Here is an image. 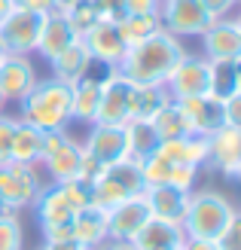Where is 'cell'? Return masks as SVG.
I'll return each mask as SVG.
<instances>
[{
  "label": "cell",
  "instance_id": "6da1fadb",
  "mask_svg": "<svg viewBox=\"0 0 241 250\" xmlns=\"http://www.w3.org/2000/svg\"><path fill=\"white\" fill-rule=\"evenodd\" d=\"M183 40H177L168 31H156L153 37L125 49L122 61L116 64V73H122L134 85H165L168 73L183 58Z\"/></svg>",
  "mask_w": 241,
  "mask_h": 250
},
{
  "label": "cell",
  "instance_id": "7a4b0ae2",
  "mask_svg": "<svg viewBox=\"0 0 241 250\" xmlns=\"http://www.w3.org/2000/svg\"><path fill=\"white\" fill-rule=\"evenodd\" d=\"M19 119L37 125L40 131H58L73 122V85L55 77L40 80L19 101Z\"/></svg>",
  "mask_w": 241,
  "mask_h": 250
},
{
  "label": "cell",
  "instance_id": "3957f363",
  "mask_svg": "<svg viewBox=\"0 0 241 250\" xmlns=\"http://www.w3.org/2000/svg\"><path fill=\"white\" fill-rule=\"evenodd\" d=\"M235 217V205L217 189H198L189 192L186 214L180 226L186 238H205V241H223V235L229 232Z\"/></svg>",
  "mask_w": 241,
  "mask_h": 250
},
{
  "label": "cell",
  "instance_id": "277c9868",
  "mask_svg": "<svg viewBox=\"0 0 241 250\" xmlns=\"http://www.w3.org/2000/svg\"><path fill=\"white\" fill-rule=\"evenodd\" d=\"M43 168L49 171L52 183H67V180H80V168H83V144L73 141L67 128L58 131H46L43 137Z\"/></svg>",
  "mask_w": 241,
  "mask_h": 250
},
{
  "label": "cell",
  "instance_id": "5b68a950",
  "mask_svg": "<svg viewBox=\"0 0 241 250\" xmlns=\"http://www.w3.org/2000/svg\"><path fill=\"white\" fill-rule=\"evenodd\" d=\"M165 95L171 101H189V98H205L211 95V67L205 55L183 52V58L174 64V70L165 80Z\"/></svg>",
  "mask_w": 241,
  "mask_h": 250
},
{
  "label": "cell",
  "instance_id": "8992f818",
  "mask_svg": "<svg viewBox=\"0 0 241 250\" xmlns=\"http://www.w3.org/2000/svg\"><path fill=\"white\" fill-rule=\"evenodd\" d=\"M159 21H162V31L174 34L177 40H183V37H201L214 24L208 9L201 6V0H162Z\"/></svg>",
  "mask_w": 241,
  "mask_h": 250
},
{
  "label": "cell",
  "instance_id": "52a82bcc",
  "mask_svg": "<svg viewBox=\"0 0 241 250\" xmlns=\"http://www.w3.org/2000/svg\"><path fill=\"white\" fill-rule=\"evenodd\" d=\"M80 40L86 43L92 61H98V64H107V67H113V70H116V64H119L122 55H125V49H129L113 16H101L95 24H88V28L80 34Z\"/></svg>",
  "mask_w": 241,
  "mask_h": 250
},
{
  "label": "cell",
  "instance_id": "ba28073f",
  "mask_svg": "<svg viewBox=\"0 0 241 250\" xmlns=\"http://www.w3.org/2000/svg\"><path fill=\"white\" fill-rule=\"evenodd\" d=\"M40 24H43V16L16 6L3 21H0V43H3V52H9V55H34L37 37H40Z\"/></svg>",
  "mask_w": 241,
  "mask_h": 250
},
{
  "label": "cell",
  "instance_id": "9c48e42d",
  "mask_svg": "<svg viewBox=\"0 0 241 250\" xmlns=\"http://www.w3.org/2000/svg\"><path fill=\"white\" fill-rule=\"evenodd\" d=\"M131 89H134L131 80L110 70L104 83H101V104H98L95 122L98 125H125L129 122L131 119Z\"/></svg>",
  "mask_w": 241,
  "mask_h": 250
},
{
  "label": "cell",
  "instance_id": "30bf717a",
  "mask_svg": "<svg viewBox=\"0 0 241 250\" xmlns=\"http://www.w3.org/2000/svg\"><path fill=\"white\" fill-rule=\"evenodd\" d=\"M40 177H37L34 165H19V162H6L0 165V195L16 208V210H24L37 202L40 195Z\"/></svg>",
  "mask_w": 241,
  "mask_h": 250
},
{
  "label": "cell",
  "instance_id": "8fae6325",
  "mask_svg": "<svg viewBox=\"0 0 241 250\" xmlns=\"http://www.w3.org/2000/svg\"><path fill=\"white\" fill-rule=\"evenodd\" d=\"M83 149L101 165H116V162L129 159V141H125V125H88V134L83 141Z\"/></svg>",
  "mask_w": 241,
  "mask_h": 250
},
{
  "label": "cell",
  "instance_id": "7c38bea8",
  "mask_svg": "<svg viewBox=\"0 0 241 250\" xmlns=\"http://www.w3.org/2000/svg\"><path fill=\"white\" fill-rule=\"evenodd\" d=\"M150 217H153V214H150V208H147L144 192H141V195L122 198L119 205H113V208L107 210V238L131 241Z\"/></svg>",
  "mask_w": 241,
  "mask_h": 250
},
{
  "label": "cell",
  "instance_id": "4fadbf2b",
  "mask_svg": "<svg viewBox=\"0 0 241 250\" xmlns=\"http://www.w3.org/2000/svg\"><path fill=\"white\" fill-rule=\"evenodd\" d=\"M40 83L37 67L31 55H3L0 58V92H3L6 104H19L34 85Z\"/></svg>",
  "mask_w": 241,
  "mask_h": 250
},
{
  "label": "cell",
  "instance_id": "5bb4252c",
  "mask_svg": "<svg viewBox=\"0 0 241 250\" xmlns=\"http://www.w3.org/2000/svg\"><path fill=\"white\" fill-rule=\"evenodd\" d=\"M198 40H201V55L208 61H241V34L232 16L217 19Z\"/></svg>",
  "mask_w": 241,
  "mask_h": 250
},
{
  "label": "cell",
  "instance_id": "9a60e30c",
  "mask_svg": "<svg viewBox=\"0 0 241 250\" xmlns=\"http://www.w3.org/2000/svg\"><path fill=\"white\" fill-rule=\"evenodd\" d=\"M73 40H80V31L70 24V19L65 16V12L55 9V12H49V16H43L40 37H37V49H34V52L40 58H46V61H52L61 49H67Z\"/></svg>",
  "mask_w": 241,
  "mask_h": 250
},
{
  "label": "cell",
  "instance_id": "2e32d148",
  "mask_svg": "<svg viewBox=\"0 0 241 250\" xmlns=\"http://www.w3.org/2000/svg\"><path fill=\"white\" fill-rule=\"evenodd\" d=\"M180 104V113L189 125V131L211 137L214 131H220L226 125V113H223V101L214 95L205 98H189V101H177Z\"/></svg>",
  "mask_w": 241,
  "mask_h": 250
},
{
  "label": "cell",
  "instance_id": "e0dca14e",
  "mask_svg": "<svg viewBox=\"0 0 241 250\" xmlns=\"http://www.w3.org/2000/svg\"><path fill=\"white\" fill-rule=\"evenodd\" d=\"M208 162L223 174V177L235 180L238 165H241V128L223 125L220 131H214L208 137Z\"/></svg>",
  "mask_w": 241,
  "mask_h": 250
},
{
  "label": "cell",
  "instance_id": "ac0fdd59",
  "mask_svg": "<svg viewBox=\"0 0 241 250\" xmlns=\"http://www.w3.org/2000/svg\"><path fill=\"white\" fill-rule=\"evenodd\" d=\"M183 241H186V232L180 223L156 220V217H150L141 226V232L131 238L137 250H174V247H183Z\"/></svg>",
  "mask_w": 241,
  "mask_h": 250
},
{
  "label": "cell",
  "instance_id": "d6986e66",
  "mask_svg": "<svg viewBox=\"0 0 241 250\" xmlns=\"http://www.w3.org/2000/svg\"><path fill=\"white\" fill-rule=\"evenodd\" d=\"M147 198V208L156 220H171V223H180L186 214V205H189V192L186 189H177L171 183H159V186H147L144 189Z\"/></svg>",
  "mask_w": 241,
  "mask_h": 250
},
{
  "label": "cell",
  "instance_id": "ffe728a7",
  "mask_svg": "<svg viewBox=\"0 0 241 250\" xmlns=\"http://www.w3.org/2000/svg\"><path fill=\"white\" fill-rule=\"evenodd\" d=\"M49 67H52L55 80L73 85V83H80L88 73V67H92V55H88V49H86L83 40H73L67 49H61V52L49 61Z\"/></svg>",
  "mask_w": 241,
  "mask_h": 250
},
{
  "label": "cell",
  "instance_id": "44dd1931",
  "mask_svg": "<svg viewBox=\"0 0 241 250\" xmlns=\"http://www.w3.org/2000/svg\"><path fill=\"white\" fill-rule=\"evenodd\" d=\"M73 241L83 250H95L101 241H107V210L86 205L73 217Z\"/></svg>",
  "mask_w": 241,
  "mask_h": 250
},
{
  "label": "cell",
  "instance_id": "7402d4cb",
  "mask_svg": "<svg viewBox=\"0 0 241 250\" xmlns=\"http://www.w3.org/2000/svg\"><path fill=\"white\" fill-rule=\"evenodd\" d=\"M159 153L168 162H174V165H196V168H201L208 162V137L193 131L186 137H177V141H162Z\"/></svg>",
  "mask_w": 241,
  "mask_h": 250
},
{
  "label": "cell",
  "instance_id": "603a6c76",
  "mask_svg": "<svg viewBox=\"0 0 241 250\" xmlns=\"http://www.w3.org/2000/svg\"><path fill=\"white\" fill-rule=\"evenodd\" d=\"M107 73H92L88 70L80 83H73V119L77 122H86V125L95 122L98 104H101V83H104Z\"/></svg>",
  "mask_w": 241,
  "mask_h": 250
},
{
  "label": "cell",
  "instance_id": "cb8c5ba5",
  "mask_svg": "<svg viewBox=\"0 0 241 250\" xmlns=\"http://www.w3.org/2000/svg\"><path fill=\"white\" fill-rule=\"evenodd\" d=\"M43 137H46V131L19 119L16 131H12V162H19V165H37L43 159Z\"/></svg>",
  "mask_w": 241,
  "mask_h": 250
},
{
  "label": "cell",
  "instance_id": "d4e9b609",
  "mask_svg": "<svg viewBox=\"0 0 241 250\" xmlns=\"http://www.w3.org/2000/svg\"><path fill=\"white\" fill-rule=\"evenodd\" d=\"M125 141H129V159H134V162H144L147 156H153L162 144L153 122H144V119L125 122Z\"/></svg>",
  "mask_w": 241,
  "mask_h": 250
},
{
  "label": "cell",
  "instance_id": "484cf974",
  "mask_svg": "<svg viewBox=\"0 0 241 250\" xmlns=\"http://www.w3.org/2000/svg\"><path fill=\"white\" fill-rule=\"evenodd\" d=\"M150 122H153L159 141H177V137L193 134V131H189V125H186V119H183V113H180V104L171 101V98L159 107V113L150 119Z\"/></svg>",
  "mask_w": 241,
  "mask_h": 250
},
{
  "label": "cell",
  "instance_id": "4316f807",
  "mask_svg": "<svg viewBox=\"0 0 241 250\" xmlns=\"http://www.w3.org/2000/svg\"><path fill=\"white\" fill-rule=\"evenodd\" d=\"M211 67V95L226 101L241 89V61H208Z\"/></svg>",
  "mask_w": 241,
  "mask_h": 250
},
{
  "label": "cell",
  "instance_id": "83f0119b",
  "mask_svg": "<svg viewBox=\"0 0 241 250\" xmlns=\"http://www.w3.org/2000/svg\"><path fill=\"white\" fill-rule=\"evenodd\" d=\"M165 101H168V95H165L162 85H134V89H131V119L150 122L159 113V107Z\"/></svg>",
  "mask_w": 241,
  "mask_h": 250
},
{
  "label": "cell",
  "instance_id": "f1b7e54d",
  "mask_svg": "<svg viewBox=\"0 0 241 250\" xmlns=\"http://www.w3.org/2000/svg\"><path fill=\"white\" fill-rule=\"evenodd\" d=\"M116 24H119V34H122L125 46H134V43L147 40V37H153L156 31H162L159 16H119Z\"/></svg>",
  "mask_w": 241,
  "mask_h": 250
},
{
  "label": "cell",
  "instance_id": "f546056e",
  "mask_svg": "<svg viewBox=\"0 0 241 250\" xmlns=\"http://www.w3.org/2000/svg\"><path fill=\"white\" fill-rule=\"evenodd\" d=\"M61 12H65V16L70 19V24H73V28H77L80 34L88 28V24H95V21L101 19V9L92 3V0H73V3L65 6Z\"/></svg>",
  "mask_w": 241,
  "mask_h": 250
},
{
  "label": "cell",
  "instance_id": "4dcf8cb0",
  "mask_svg": "<svg viewBox=\"0 0 241 250\" xmlns=\"http://www.w3.org/2000/svg\"><path fill=\"white\" fill-rule=\"evenodd\" d=\"M0 250H24V229L19 217L0 220Z\"/></svg>",
  "mask_w": 241,
  "mask_h": 250
},
{
  "label": "cell",
  "instance_id": "1f68e13d",
  "mask_svg": "<svg viewBox=\"0 0 241 250\" xmlns=\"http://www.w3.org/2000/svg\"><path fill=\"white\" fill-rule=\"evenodd\" d=\"M16 122H19V116L0 113V165L12 162V131H16Z\"/></svg>",
  "mask_w": 241,
  "mask_h": 250
},
{
  "label": "cell",
  "instance_id": "d6a6232c",
  "mask_svg": "<svg viewBox=\"0 0 241 250\" xmlns=\"http://www.w3.org/2000/svg\"><path fill=\"white\" fill-rule=\"evenodd\" d=\"M162 0H119V16H159Z\"/></svg>",
  "mask_w": 241,
  "mask_h": 250
},
{
  "label": "cell",
  "instance_id": "836d02e7",
  "mask_svg": "<svg viewBox=\"0 0 241 250\" xmlns=\"http://www.w3.org/2000/svg\"><path fill=\"white\" fill-rule=\"evenodd\" d=\"M223 113H226V125H232V128H241V89L223 101Z\"/></svg>",
  "mask_w": 241,
  "mask_h": 250
},
{
  "label": "cell",
  "instance_id": "e575fe53",
  "mask_svg": "<svg viewBox=\"0 0 241 250\" xmlns=\"http://www.w3.org/2000/svg\"><path fill=\"white\" fill-rule=\"evenodd\" d=\"M201 6H205L208 16L217 21V19H229L235 12V0H201Z\"/></svg>",
  "mask_w": 241,
  "mask_h": 250
},
{
  "label": "cell",
  "instance_id": "d590c367",
  "mask_svg": "<svg viewBox=\"0 0 241 250\" xmlns=\"http://www.w3.org/2000/svg\"><path fill=\"white\" fill-rule=\"evenodd\" d=\"M183 250H220V241H205V238H186Z\"/></svg>",
  "mask_w": 241,
  "mask_h": 250
},
{
  "label": "cell",
  "instance_id": "8d00e7d4",
  "mask_svg": "<svg viewBox=\"0 0 241 250\" xmlns=\"http://www.w3.org/2000/svg\"><path fill=\"white\" fill-rule=\"evenodd\" d=\"M223 241L241 244V210H235V217H232V226H229V232L223 235Z\"/></svg>",
  "mask_w": 241,
  "mask_h": 250
},
{
  "label": "cell",
  "instance_id": "74e56055",
  "mask_svg": "<svg viewBox=\"0 0 241 250\" xmlns=\"http://www.w3.org/2000/svg\"><path fill=\"white\" fill-rule=\"evenodd\" d=\"M95 250H137L131 241H116V238H107V241H101Z\"/></svg>",
  "mask_w": 241,
  "mask_h": 250
},
{
  "label": "cell",
  "instance_id": "f35d334b",
  "mask_svg": "<svg viewBox=\"0 0 241 250\" xmlns=\"http://www.w3.org/2000/svg\"><path fill=\"white\" fill-rule=\"evenodd\" d=\"M40 250H83L77 241H43Z\"/></svg>",
  "mask_w": 241,
  "mask_h": 250
},
{
  "label": "cell",
  "instance_id": "ab89813d",
  "mask_svg": "<svg viewBox=\"0 0 241 250\" xmlns=\"http://www.w3.org/2000/svg\"><path fill=\"white\" fill-rule=\"evenodd\" d=\"M3 217H19V210H16V208H12V205L6 202V198H3V195H0V220H3Z\"/></svg>",
  "mask_w": 241,
  "mask_h": 250
},
{
  "label": "cell",
  "instance_id": "60d3db41",
  "mask_svg": "<svg viewBox=\"0 0 241 250\" xmlns=\"http://www.w3.org/2000/svg\"><path fill=\"white\" fill-rule=\"evenodd\" d=\"M12 9H16V0H0V21H3Z\"/></svg>",
  "mask_w": 241,
  "mask_h": 250
},
{
  "label": "cell",
  "instance_id": "b9f144b4",
  "mask_svg": "<svg viewBox=\"0 0 241 250\" xmlns=\"http://www.w3.org/2000/svg\"><path fill=\"white\" fill-rule=\"evenodd\" d=\"M232 21H235V28H238V34H241V6L232 12Z\"/></svg>",
  "mask_w": 241,
  "mask_h": 250
},
{
  "label": "cell",
  "instance_id": "7bdbcfd3",
  "mask_svg": "<svg viewBox=\"0 0 241 250\" xmlns=\"http://www.w3.org/2000/svg\"><path fill=\"white\" fill-rule=\"evenodd\" d=\"M220 250H241V244H232V241H220Z\"/></svg>",
  "mask_w": 241,
  "mask_h": 250
},
{
  "label": "cell",
  "instance_id": "ee69618b",
  "mask_svg": "<svg viewBox=\"0 0 241 250\" xmlns=\"http://www.w3.org/2000/svg\"><path fill=\"white\" fill-rule=\"evenodd\" d=\"M0 113H6V98H3V92H0Z\"/></svg>",
  "mask_w": 241,
  "mask_h": 250
},
{
  "label": "cell",
  "instance_id": "f6af8a7d",
  "mask_svg": "<svg viewBox=\"0 0 241 250\" xmlns=\"http://www.w3.org/2000/svg\"><path fill=\"white\" fill-rule=\"evenodd\" d=\"M235 180H241V165H238V174H235Z\"/></svg>",
  "mask_w": 241,
  "mask_h": 250
},
{
  "label": "cell",
  "instance_id": "bcb514c9",
  "mask_svg": "<svg viewBox=\"0 0 241 250\" xmlns=\"http://www.w3.org/2000/svg\"><path fill=\"white\" fill-rule=\"evenodd\" d=\"M3 55H6V52H3V43H0V58H3Z\"/></svg>",
  "mask_w": 241,
  "mask_h": 250
},
{
  "label": "cell",
  "instance_id": "7dc6e473",
  "mask_svg": "<svg viewBox=\"0 0 241 250\" xmlns=\"http://www.w3.org/2000/svg\"><path fill=\"white\" fill-rule=\"evenodd\" d=\"M238 6H241V0H235V9H238Z\"/></svg>",
  "mask_w": 241,
  "mask_h": 250
},
{
  "label": "cell",
  "instance_id": "c3c4849f",
  "mask_svg": "<svg viewBox=\"0 0 241 250\" xmlns=\"http://www.w3.org/2000/svg\"><path fill=\"white\" fill-rule=\"evenodd\" d=\"M174 250H183V247H174Z\"/></svg>",
  "mask_w": 241,
  "mask_h": 250
}]
</instances>
